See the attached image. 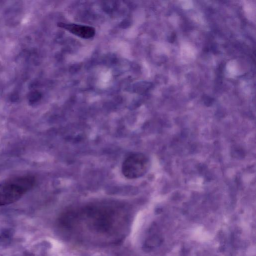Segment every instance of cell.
<instances>
[{"label": "cell", "mask_w": 256, "mask_h": 256, "mask_svg": "<svg viewBox=\"0 0 256 256\" xmlns=\"http://www.w3.org/2000/svg\"><path fill=\"white\" fill-rule=\"evenodd\" d=\"M36 183V178L26 174L16 176L0 183V206L12 204L30 190Z\"/></svg>", "instance_id": "obj_1"}, {"label": "cell", "mask_w": 256, "mask_h": 256, "mask_svg": "<svg viewBox=\"0 0 256 256\" xmlns=\"http://www.w3.org/2000/svg\"><path fill=\"white\" fill-rule=\"evenodd\" d=\"M148 160L143 154H130L124 160L122 166L123 175L128 179H135L144 175L147 170Z\"/></svg>", "instance_id": "obj_2"}, {"label": "cell", "mask_w": 256, "mask_h": 256, "mask_svg": "<svg viewBox=\"0 0 256 256\" xmlns=\"http://www.w3.org/2000/svg\"><path fill=\"white\" fill-rule=\"evenodd\" d=\"M58 26L78 37L85 39L92 38L96 34L94 28L90 26L64 22L58 23Z\"/></svg>", "instance_id": "obj_3"}]
</instances>
